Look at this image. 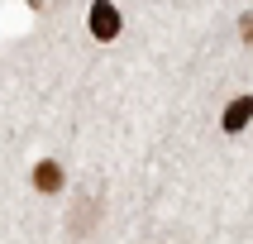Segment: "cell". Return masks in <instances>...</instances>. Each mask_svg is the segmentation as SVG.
<instances>
[{"label": "cell", "mask_w": 253, "mask_h": 244, "mask_svg": "<svg viewBox=\"0 0 253 244\" xmlns=\"http://www.w3.org/2000/svg\"><path fill=\"white\" fill-rule=\"evenodd\" d=\"M96 215H100V196L91 192V196H82V206L67 215V230L77 235V240H86V235H91V225H96Z\"/></svg>", "instance_id": "2"}, {"label": "cell", "mask_w": 253, "mask_h": 244, "mask_svg": "<svg viewBox=\"0 0 253 244\" xmlns=\"http://www.w3.org/2000/svg\"><path fill=\"white\" fill-rule=\"evenodd\" d=\"M62 182H67V177H62V163H53V158L34 163V187H39V192L53 196V192H62Z\"/></svg>", "instance_id": "4"}, {"label": "cell", "mask_w": 253, "mask_h": 244, "mask_svg": "<svg viewBox=\"0 0 253 244\" xmlns=\"http://www.w3.org/2000/svg\"><path fill=\"white\" fill-rule=\"evenodd\" d=\"M249 120H253V96H234L225 105V120H220V125H225V134H239Z\"/></svg>", "instance_id": "3"}, {"label": "cell", "mask_w": 253, "mask_h": 244, "mask_svg": "<svg viewBox=\"0 0 253 244\" xmlns=\"http://www.w3.org/2000/svg\"><path fill=\"white\" fill-rule=\"evenodd\" d=\"M239 39L253 43V14H244V19H239Z\"/></svg>", "instance_id": "5"}, {"label": "cell", "mask_w": 253, "mask_h": 244, "mask_svg": "<svg viewBox=\"0 0 253 244\" xmlns=\"http://www.w3.org/2000/svg\"><path fill=\"white\" fill-rule=\"evenodd\" d=\"M91 34H96L100 43H110L115 34H120V10H115L110 0H96V5H91Z\"/></svg>", "instance_id": "1"}]
</instances>
